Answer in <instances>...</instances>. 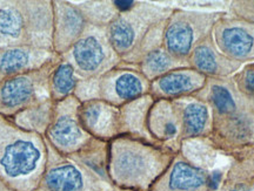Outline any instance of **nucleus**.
I'll return each mask as SVG.
<instances>
[{
  "label": "nucleus",
  "instance_id": "obj_1",
  "mask_svg": "<svg viewBox=\"0 0 254 191\" xmlns=\"http://www.w3.org/2000/svg\"><path fill=\"white\" fill-rule=\"evenodd\" d=\"M194 96L211 106L209 140L215 150L231 156L254 147V114L245 107L232 78L207 79L204 88Z\"/></svg>",
  "mask_w": 254,
  "mask_h": 191
},
{
  "label": "nucleus",
  "instance_id": "obj_2",
  "mask_svg": "<svg viewBox=\"0 0 254 191\" xmlns=\"http://www.w3.org/2000/svg\"><path fill=\"white\" fill-rule=\"evenodd\" d=\"M176 154L163 145L119 135L110 141L109 178L123 190L151 191Z\"/></svg>",
  "mask_w": 254,
  "mask_h": 191
},
{
  "label": "nucleus",
  "instance_id": "obj_3",
  "mask_svg": "<svg viewBox=\"0 0 254 191\" xmlns=\"http://www.w3.org/2000/svg\"><path fill=\"white\" fill-rule=\"evenodd\" d=\"M47 142L0 115V181L17 191H30L47 160Z\"/></svg>",
  "mask_w": 254,
  "mask_h": 191
},
{
  "label": "nucleus",
  "instance_id": "obj_4",
  "mask_svg": "<svg viewBox=\"0 0 254 191\" xmlns=\"http://www.w3.org/2000/svg\"><path fill=\"white\" fill-rule=\"evenodd\" d=\"M52 0H0V49H52Z\"/></svg>",
  "mask_w": 254,
  "mask_h": 191
},
{
  "label": "nucleus",
  "instance_id": "obj_5",
  "mask_svg": "<svg viewBox=\"0 0 254 191\" xmlns=\"http://www.w3.org/2000/svg\"><path fill=\"white\" fill-rule=\"evenodd\" d=\"M176 6L148 1H135L131 8L120 13L107 26L113 48L122 59L136 50L157 25L167 20Z\"/></svg>",
  "mask_w": 254,
  "mask_h": 191
},
{
  "label": "nucleus",
  "instance_id": "obj_6",
  "mask_svg": "<svg viewBox=\"0 0 254 191\" xmlns=\"http://www.w3.org/2000/svg\"><path fill=\"white\" fill-rule=\"evenodd\" d=\"M226 13L174 7L165 25V49L174 58L187 61L193 50L213 32L215 24Z\"/></svg>",
  "mask_w": 254,
  "mask_h": 191
},
{
  "label": "nucleus",
  "instance_id": "obj_7",
  "mask_svg": "<svg viewBox=\"0 0 254 191\" xmlns=\"http://www.w3.org/2000/svg\"><path fill=\"white\" fill-rule=\"evenodd\" d=\"M62 59L71 63L80 79L100 78L122 63L107 28L87 24L84 33Z\"/></svg>",
  "mask_w": 254,
  "mask_h": 191
},
{
  "label": "nucleus",
  "instance_id": "obj_8",
  "mask_svg": "<svg viewBox=\"0 0 254 191\" xmlns=\"http://www.w3.org/2000/svg\"><path fill=\"white\" fill-rule=\"evenodd\" d=\"M60 56L37 71L0 81V115L12 117L27 108L50 100V78Z\"/></svg>",
  "mask_w": 254,
  "mask_h": 191
},
{
  "label": "nucleus",
  "instance_id": "obj_9",
  "mask_svg": "<svg viewBox=\"0 0 254 191\" xmlns=\"http://www.w3.org/2000/svg\"><path fill=\"white\" fill-rule=\"evenodd\" d=\"M80 104V101L73 95L55 103L53 117L45 134V140L64 156L79 151L92 139L79 120Z\"/></svg>",
  "mask_w": 254,
  "mask_h": 191
},
{
  "label": "nucleus",
  "instance_id": "obj_10",
  "mask_svg": "<svg viewBox=\"0 0 254 191\" xmlns=\"http://www.w3.org/2000/svg\"><path fill=\"white\" fill-rule=\"evenodd\" d=\"M151 82L141 74L138 67L120 63L100 76V98L116 107L150 94Z\"/></svg>",
  "mask_w": 254,
  "mask_h": 191
},
{
  "label": "nucleus",
  "instance_id": "obj_11",
  "mask_svg": "<svg viewBox=\"0 0 254 191\" xmlns=\"http://www.w3.org/2000/svg\"><path fill=\"white\" fill-rule=\"evenodd\" d=\"M219 50L233 61L243 65L254 62V24L230 17L227 13L213 28Z\"/></svg>",
  "mask_w": 254,
  "mask_h": 191
},
{
  "label": "nucleus",
  "instance_id": "obj_12",
  "mask_svg": "<svg viewBox=\"0 0 254 191\" xmlns=\"http://www.w3.org/2000/svg\"><path fill=\"white\" fill-rule=\"evenodd\" d=\"M211 176L207 170L195 167L178 151L151 191H208Z\"/></svg>",
  "mask_w": 254,
  "mask_h": 191
},
{
  "label": "nucleus",
  "instance_id": "obj_13",
  "mask_svg": "<svg viewBox=\"0 0 254 191\" xmlns=\"http://www.w3.org/2000/svg\"><path fill=\"white\" fill-rule=\"evenodd\" d=\"M53 37L52 48L58 55L68 52L87 26V21L75 2L52 0Z\"/></svg>",
  "mask_w": 254,
  "mask_h": 191
},
{
  "label": "nucleus",
  "instance_id": "obj_14",
  "mask_svg": "<svg viewBox=\"0 0 254 191\" xmlns=\"http://www.w3.org/2000/svg\"><path fill=\"white\" fill-rule=\"evenodd\" d=\"M79 120L92 138L110 142L120 135V108L101 98L81 103Z\"/></svg>",
  "mask_w": 254,
  "mask_h": 191
},
{
  "label": "nucleus",
  "instance_id": "obj_15",
  "mask_svg": "<svg viewBox=\"0 0 254 191\" xmlns=\"http://www.w3.org/2000/svg\"><path fill=\"white\" fill-rule=\"evenodd\" d=\"M207 78L190 67L174 69L151 82L150 95L154 100H177L201 91Z\"/></svg>",
  "mask_w": 254,
  "mask_h": 191
},
{
  "label": "nucleus",
  "instance_id": "obj_16",
  "mask_svg": "<svg viewBox=\"0 0 254 191\" xmlns=\"http://www.w3.org/2000/svg\"><path fill=\"white\" fill-rule=\"evenodd\" d=\"M147 128L158 144L178 152L182 147V127L172 101L154 100L147 116Z\"/></svg>",
  "mask_w": 254,
  "mask_h": 191
},
{
  "label": "nucleus",
  "instance_id": "obj_17",
  "mask_svg": "<svg viewBox=\"0 0 254 191\" xmlns=\"http://www.w3.org/2000/svg\"><path fill=\"white\" fill-rule=\"evenodd\" d=\"M187 62L190 68L207 79H227L239 72L244 65L224 55L215 45L213 34L206 37L193 50Z\"/></svg>",
  "mask_w": 254,
  "mask_h": 191
},
{
  "label": "nucleus",
  "instance_id": "obj_18",
  "mask_svg": "<svg viewBox=\"0 0 254 191\" xmlns=\"http://www.w3.org/2000/svg\"><path fill=\"white\" fill-rule=\"evenodd\" d=\"M58 56L60 55L52 49L31 46L0 49V81L11 76L37 71Z\"/></svg>",
  "mask_w": 254,
  "mask_h": 191
},
{
  "label": "nucleus",
  "instance_id": "obj_19",
  "mask_svg": "<svg viewBox=\"0 0 254 191\" xmlns=\"http://www.w3.org/2000/svg\"><path fill=\"white\" fill-rule=\"evenodd\" d=\"M179 116L182 140L206 139L212 132L211 106L201 98L190 95L172 101Z\"/></svg>",
  "mask_w": 254,
  "mask_h": 191
},
{
  "label": "nucleus",
  "instance_id": "obj_20",
  "mask_svg": "<svg viewBox=\"0 0 254 191\" xmlns=\"http://www.w3.org/2000/svg\"><path fill=\"white\" fill-rule=\"evenodd\" d=\"M44 183L49 191H97L86 173L71 161L53 164L44 175Z\"/></svg>",
  "mask_w": 254,
  "mask_h": 191
},
{
  "label": "nucleus",
  "instance_id": "obj_21",
  "mask_svg": "<svg viewBox=\"0 0 254 191\" xmlns=\"http://www.w3.org/2000/svg\"><path fill=\"white\" fill-rule=\"evenodd\" d=\"M153 102L154 97L147 94L120 107V135H128L158 144L147 128L148 111Z\"/></svg>",
  "mask_w": 254,
  "mask_h": 191
},
{
  "label": "nucleus",
  "instance_id": "obj_22",
  "mask_svg": "<svg viewBox=\"0 0 254 191\" xmlns=\"http://www.w3.org/2000/svg\"><path fill=\"white\" fill-rule=\"evenodd\" d=\"M226 176L220 191H254V147L231 155Z\"/></svg>",
  "mask_w": 254,
  "mask_h": 191
},
{
  "label": "nucleus",
  "instance_id": "obj_23",
  "mask_svg": "<svg viewBox=\"0 0 254 191\" xmlns=\"http://www.w3.org/2000/svg\"><path fill=\"white\" fill-rule=\"evenodd\" d=\"M135 1L118 0H98V1H78L75 5L81 11L87 24L107 27L122 12L131 8Z\"/></svg>",
  "mask_w": 254,
  "mask_h": 191
},
{
  "label": "nucleus",
  "instance_id": "obj_24",
  "mask_svg": "<svg viewBox=\"0 0 254 191\" xmlns=\"http://www.w3.org/2000/svg\"><path fill=\"white\" fill-rule=\"evenodd\" d=\"M138 69L141 74L152 82L155 79L160 78L166 73L174 71V69L183 68V67H190L189 62L179 60L171 55L163 46L158 47L157 49L152 50L145 55L140 62L138 63Z\"/></svg>",
  "mask_w": 254,
  "mask_h": 191
},
{
  "label": "nucleus",
  "instance_id": "obj_25",
  "mask_svg": "<svg viewBox=\"0 0 254 191\" xmlns=\"http://www.w3.org/2000/svg\"><path fill=\"white\" fill-rule=\"evenodd\" d=\"M55 101L52 98L38 106L27 108L12 117L15 125L27 132L39 134L45 138V134L51 125L55 110Z\"/></svg>",
  "mask_w": 254,
  "mask_h": 191
},
{
  "label": "nucleus",
  "instance_id": "obj_26",
  "mask_svg": "<svg viewBox=\"0 0 254 191\" xmlns=\"http://www.w3.org/2000/svg\"><path fill=\"white\" fill-rule=\"evenodd\" d=\"M62 58V56H60ZM80 78L71 63L60 59L50 78V94L55 102L72 96Z\"/></svg>",
  "mask_w": 254,
  "mask_h": 191
},
{
  "label": "nucleus",
  "instance_id": "obj_27",
  "mask_svg": "<svg viewBox=\"0 0 254 191\" xmlns=\"http://www.w3.org/2000/svg\"><path fill=\"white\" fill-rule=\"evenodd\" d=\"M109 141L92 138L80 150L69 155L72 157H78L84 165L94 170L100 176L109 177L107 165H109Z\"/></svg>",
  "mask_w": 254,
  "mask_h": 191
},
{
  "label": "nucleus",
  "instance_id": "obj_28",
  "mask_svg": "<svg viewBox=\"0 0 254 191\" xmlns=\"http://www.w3.org/2000/svg\"><path fill=\"white\" fill-rule=\"evenodd\" d=\"M179 152L187 161L201 169L213 165L218 154L209 138L184 140Z\"/></svg>",
  "mask_w": 254,
  "mask_h": 191
},
{
  "label": "nucleus",
  "instance_id": "obj_29",
  "mask_svg": "<svg viewBox=\"0 0 254 191\" xmlns=\"http://www.w3.org/2000/svg\"><path fill=\"white\" fill-rule=\"evenodd\" d=\"M73 96L77 97L81 103L92 100H100V78L80 79Z\"/></svg>",
  "mask_w": 254,
  "mask_h": 191
},
{
  "label": "nucleus",
  "instance_id": "obj_30",
  "mask_svg": "<svg viewBox=\"0 0 254 191\" xmlns=\"http://www.w3.org/2000/svg\"><path fill=\"white\" fill-rule=\"evenodd\" d=\"M232 80L243 96L254 95V62L244 65L239 72L232 76Z\"/></svg>",
  "mask_w": 254,
  "mask_h": 191
},
{
  "label": "nucleus",
  "instance_id": "obj_31",
  "mask_svg": "<svg viewBox=\"0 0 254 191\" xmlns=\"http://www.w3.org/2000/svg\"><path fill=\"white\" fill-rule=\"evenodd\" d=\"M227 14L230 17L254 24V0H231Z\"/></svg>",
  "mask_w": 254,
  "mask_h": 191
},
{
  "label": "nucleus",
  "instance_id": "obj_32",
  "mask_svg": "<svg viewBox=\"0 0 254 191\" xmlns=\"http://www.w3.org/2000/svg\"><path fill=\"white\" fill-rule=\"evenodd\" d=\"M178 4L180 5V8L192 9V11H196V8H199V11L209 9L211 12H227L230 1H178Z\"/></svg>",
  "mask_w": 254,
  "mask_h": 191
},
{
  "label": "nucleus",
  "instance_id": "obj_33",
  "mask_svg": "<svg viewBox=\"0 0 254 191\" xmlns=\"http://www.w3.org/2000/svg\"><path fill=\"white\" fill-rule=\"evenodd\" d=\"M241 98H243V102L247 109L254 114V95H252V96H243L241 95Z\"/></svg>",
  "mask_w": 254,
  "mask_h": 191
}]
</instances>
